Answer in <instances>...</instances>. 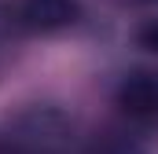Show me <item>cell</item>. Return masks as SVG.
Segmentation results:
<instances>
[{
	"label": "cell",
	"mask_w": 158,
	"mask_h": 154,
	"mask_svg": "<svg viewBox=\"0 0 158 154\" xmlns=\"http://www.w3.org/2000/svg\"><path fill=\"white\" fill-rule=\"evenodd\" d=\"M19 15H22V22H26L30 30L48 33V30L70 26V22L77 18V4H74V0H22Z\"/></svg>",
	"instance_id": "obj_2"
},
{
	"label": "cell",
	"mask_w": 158,
	"mask_h": 154,
	"mask_svg": "<svg viewBox=\"0 0 158 154\" xmlns=\"http://www.w3.org/2000/svg\"><path fill=\"white\" fill-rule=\"evenodd\" d=\"M136 37H140V48H147V51H155V55H158V18L143 22Z\"/></svg>",
	"instance_id": "obj_3"
},
{
	"label": "cell",
	"mask_w": 158,
	"mask_h": 154,
	"mask_svg": "<svg viewBox=\"0 0 158 154\" xmlns=\"http://www.w3.org/2000/svg\"><path fill=\"white\" fill-rule=\"evenodd\" d=\"M114 107L132 125H158V74L155 70H132L114 88Z\"/></svg>",
	"instance_id": "obj_1"
}]
</instances>
